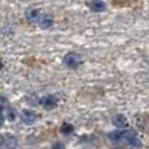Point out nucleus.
I'll list each match as a JSON object with an SVG mask.
<instances>
[{
    "mask_svg": "<svg viewBox=\"0 0 149 149\" xmlns=\"http://www.w3.org/2000/svg\"><path fill=\"white\" fill-rule=\"evenodd\" d=\"M64 63L65 65H68L70 68H77L81 64V56L76 52H70L64 56Z\"/></svg>",
    "mask_w": 149,
    "mask_h": 149,
    "instance_id": "obj_1",
    "label": "nucleus"
},
{
    "mask_svg": "<svg viewBox=\"0 0 149 149\" xmlns=\"http://www.w3.org/2000/svg\"><path fill=\"white\" fill-rule=\"evenodd\" d=\"M39 102H41V105L43 106L46 110H52V109H55L58 105V101L54 95H45V97L41 98Z\"/></svg>",
    "mask_w": 149,
    "mask_h": 149,
    "instance_id": "obj_2",
    "label": "nucleus"
},
{
    "mask_svg": "<svg viewBox=\"0 0 149 149\" xmlns=\"http://www.w3.org/2000/svg\"><path fill=\"white\" fill-rule=\"evenodd\" d=\"M123 140H126L127 143H128V145H131V147H140V140L137 139L136 134L132 131H124L123 132Z\"/></svg>",
    "mask_w": 149,
    "mask_h": 149,
    "instance_id": "obj_3",
    "label": "nucleus"
},
{
    "mask_svg": "<svg viewBox=\"0 0 149 149\" xmlns=\"http://www.w3.org/2000/svg\"><path fill=\"white\" fill-rule=\"evenodd\" d=\"M21 119L25 124H33L37 120V115L31 110H24L22 114H21Z\"/></svg>",
    "mask_w": 149,
    "mask_h": 149,
    "instance_id": "obj_4",
    "label": "nucleus"
},
{
    "mask_svg": "<svg viewBox=\"0 0 149 149\" xmlns=\"http://www.w3.org/2000/svg\"><path fill=\"white\" fill-rule=\"evenodd\" d=\"M38 24L41 25V28L47 29V28H50V26H52L54 20H52V17L49 15H41V17H39V20H38Z\"/></svg>",
    "mask_w": 149,
    "mask_h": 149,
    "instance_id": "obj_5",
    "label": "nucleus"
},
{
    "mask_svg": "<svg viewBox=\"0 0 149 149\" xmlns=\"http://www.w3.org/2000/svg\"><path fill=\"white\" fill-rule=\"evenodd\" d=\"M89 7L93 12H102V10L106 9V4H105V1H102V0H92Z\"/></svg>",
    "mask_w": 149,
    "mask_h": 149,
    "instance_id": "obj_6",
    "label": "nucleus"
},
{
    "mask_svg": "<svg viewBox=\"0 0 149 149\" xmlns=\"http://www.w3.org/2000/svg\"><path fill=\"white\" fill-rule=\"evenodd\" d=\"M111 122H113V124L115 127H118V128H122V127H124L127 124V118L124 115H122V114H118V115L113 116Z\"/></svg>",
    "mask_w": 149,
    "mask_h": 149,
    "instance_id": "obj_7",
    "label": "nucleus"
},
{
    "mask_svg": "<svg viewBox=\"0 0 149 149\" xmlns=\"http://www.w3.org/2000/svg\"><path fill=\"white\" fill-rule=\"evenodd\" d=\"M39 17H41V12L38 9H29L26 12V18L30 22H38Z\"/></svg>",
    "mask_w": 149,
    "mask_h": 149,
    "instance_id": "obj_8",
    "label": "nucleus"
},
{
    "mask_svg": "<svg viewBox=\"0 0 149 149\" xmlns=\"http://www.w3.org/2000/svg\"><path fill=\"white\" fill-rule=\"evenodd\" d=\"M109 139H110V141H113V143L122 141V140H123V132L122 131L111 132V134H109Z\"/></svg>",
    "mask_w": 149,
    "mask_h": 149,
    "instance_id": "obj_9",
    "label": "nucleus"
},
{
    "mask_svg": "<svg viewBox=\"0 0 149 149\" xmlns=\"http://www.w3.org/2000/svg\"><path fill=\"white\" fill-rule=\"evenodd\" d=\"M73 132V126L70 123H64L62 126V134L63 135H71Z\"/></svg>",
    "mask_w": 149,
    "mask_h": 149,
    "instance_id": "obj_10",
    "label": "nucleus"
},
{
    "mask_svg": "<svg viewBox=\"0 0 149 149\" xmlns=\"http://www.w3.org/2000/svg\"><path fill=\"white\" fill-rule=\"evenodd\" d=\"M7 119L9 122L16 120V111L13 110V109H7Z\"/></svg>",
    "mask_w": 149,
    "mask_h": 149,
    "instance_id": "obj_11",
    "label": "nucleus"
},
{
    "mask_svg": "<svg viewBox=\"0 0 149 149\" xmlns=\"http://www.w3.org/2000/svg\"><path fill=\"white\" fill-rule=\"evenodd\" d=\"M3 123H4V116H3V113L0 111V127L3 126Z\"/></svg>",
    "mask_w": 149,
    "mask_h": 149,
    "instance_id": "obj_12",
    "label": "nucleus"
},
{
    "mask_svg": "<svg viewBox=\"0 0 149 149\" xmlns=\"http://www.w3.org/2000/svg\"><path fill=\"white\" fill-rule=\"evenodd\" d=\"M3 144H4V137H3L1 135H0V147H1Z\"/></svg>",
    "mask_w": 149,
    "mask_h": 149,
    "instance_id": "obj_13",
    "label": "nucleus"
},
{
    "mask_svg": "<svg viewBox=\"0 0 149 149\" xmlns=\"http://www.w3.org/2000/svg\"><path fill=\"white\" fill-rule=\"evenodd\" d=\"M1 68H3V62L0 60V70H1Z\"/></svg>",
    "mask_w": 149,
    "mask_h": 149,
    "instance_id": "obj_14",
    "label": "nucleus"
}]
</instances>
